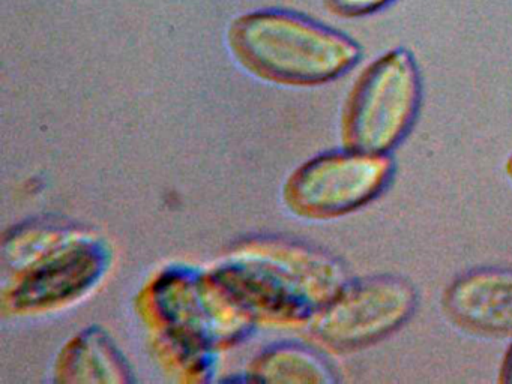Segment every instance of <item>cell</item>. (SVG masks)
Here are the masks:
<instances>
[{
    "mask_svg": "<svg viewBox=\"0 0 512 384\" xmlns=\"http://www.w3.org/2000/svg\"><path fill=\"white\" fill-rule=\"evenodd\" d=\"M236 41L251 65L296 84L328 83L347 74L362 57L361 45L346 33L286 12L245 18Z\"/></svg>",
    "mask_w": 512,
    "mask_h": 384,
    "instance_id": "6da1fadb",
    "label": "cell"
},
{
    "mask_svg": "<svg viewBox=\"0 0 512 384\" xmlns=\"http://www.w3.org/2000/svg\"><path fill=\"white\" fill-rule=\"evenodd\" d=\"M422 93L421 69L409 48L395 47L377 56L350 92L344 146L391 155L415 125Z\"/></svg>",
    "mask_w": 512,
    "mask_h": 384,
    "instance_id": "7a4b0ae2",
    "label": "cell"
},
{
    "mask_svg": "<svg viewBox=\"0 0 512 384\" xmlns=\"http://www.w3.org/2000/svg\"><path fill=\"white\" fill-rule=\"evenodd\" d=\"M218 282L245 305L302 320L322 311L349 278L332 255L310 246L286 245L283 266L244 261L227 267Z\"/></svg>",
    "mask_w": 512,
    "mask_h": 384,
    "instance_id": "3957f363",
    "label": "cell"
},
{
    "mask_svg": "<svg viewBox=\"0 0 512 384\" xmlns=\"http://www.w3.org/2000/svg\"><path fill=\"white\" fill-rule=\"evenodd\" d=\"M418 291L409 279L373 275L349 281L313 317L322 344L341 353L362 350L394 335L415 314Z\"/></svg>",
    "mask_w": 512,
    "mask_h": 384,
    "instance_id": "277c9868",
    "label": "cell"
},
{
    "mask_svg": "<svg viewBox=\"0 0 512 384\" xmlns=\"http://www.w3.org/2000/svg\"><path fill=\"white\" fill-rule=\"evenodd\" d=\"M394 171L391 155L344 146L307 162L290 182L289 201L310 218L347 215L380 197Z\"/></svg>",
    "mask_w": 512,
    "mask_h": 384,
    "instance_id": "5b68a950",
    "label": "cell"
},
{
    "mask_svg": "<svg viewBox=\"0 0 512 384\" xmlns=\"http://www.w3.org/2000/svg\"><path fill=\"white\" fill-rule=\"evenodd\" d=\"M443 311L464 332L512 339V269L478 267L457 276L443 293Z\"/></svg>",
    "mask_w": 512,
    "mask_h": 384,
    "instance_id": "8992f818",
    "label": "cell"
},
{
    "mask_svg": "<svg viewBox=\"0 0 512 384\" xmlns=\"http://www.w3.org/2000/svg\"><path fill=\"white\" fill-rule=\"evenodd\" d=\"M104 258L97 246L68 248L61 257L41 264L17 290V305L43 306L64 302L89 287L103 269Z\"/></svg>",
    "mask_w": 512,
    "mask_h": 384,
    "instance_id": "52a82bcc",
    "label": "cell"
},
{
    "mask_svg": "<svg viewBox=\"0 0 512 384\" xmlns=\"http://www.w3.org/2000/svg\"><path fill=\"white\" fill-rule=\"evenodd\" d=\"M263 380L298 383H334L335 375L325 359L302 347H287L269 354L260 363Z\"/></svg>",
    "mask_w": 512,
    "mask_h": 384,
    "instance_id": "ba28073f",
    "label": "cell"
},
{
    "mask_svg": "<svg viewBox=\"0 0 512 384\" xmlns=\"http://www.w3.org/2000/svg\"><path fill=\"white\" fill-rule=\"evenodd\" d=\"M395 2L397 0H326L332 12L347 18L368 17L385 11Z\"/></svg>",
    "mask_w": 512,
    "mask_h": 384,
    "instance_id": "9c48e42d",
    "label": "cell"
},
{
    "mask_svg": "<svg viewBox=\"0 0 512 384\" xmlns=\"http://www.w3.org/2000/svg\"><path fill=\"white\" fill-rule=\"evenodd\" d=\"M499 381L503 384H512V344L503 357L502 366L499 371Z\"/></svg>",
    "mask_w": 512,
    "mask_h": 384,
    "instance_id": "30bf717a",
    "label": "cell"
},
{
    "mask_svg": "<svg viewBox=\"0 0 512 384\" xmlns=\"http://www.w3.org/2000/svg\"><path fill=\"white\" fill-rule=\"evenodd\" d=\"M505 173L506 177H508L509 182L512 183V153L508 156L505 162Z\"/></svg>",
    "mask_w": 512,
    "mask_h": 384,
    "instance_id": "8fae6325",
    "label": "cell"
}]
</instances>
